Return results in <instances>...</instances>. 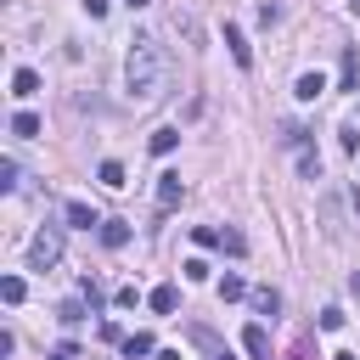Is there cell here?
<instances>
[{
	"label": "cell",
	"mask_w": 360,
	"mask_h": 360,
	"mask_svg": "<svg viewBox=\"0 0 360 360\" xmlns=\"http://www.w3.org/2000/svg\"><path fill=\"white\" fill-rule=\"evenodd\" d=\"M124 79H129V96H135V101H158V96H163V84H169V56H163L158 34H135V39H129Z\"/></svg>",
	"instance_id": "obj_1"
},
{
	"label": "cell",
	"mask_w": 360,
	"mask_h": 360,
	"mask_svg": "<svg viewBox=\"0 0 360 360\" xmlns=\"http://www.w3.org/2000/svg\"><path fill=\"white\" fill-rule=\"evenodd\" d=\"M56 259H62V231H56V225H39L34 242H28V264H34V270H51Z\"/></svg>",
	"instance_id": "obj_2"
},
{
	"label": "cell",
	"mask_w": 360,
	"mask_h": 360,
	"mask_svg": "<svg viewBox=\"0 0 360 360\" xmlns=\"http://www.w3.org/2000/svg\"><path fill=\"white\" fill-rule=\"evenodd\" d=\"M225 45H231V62L236 68H253V45H248V34L236 22H225Z\"/></svg>",
	"instance_id": "obj_3"
},
{
	"label": "cell",
	"mask_w": 360,
	"mask_h": 360,
	"mask_svg": "<svg viewBox=\"0 0 360 360\" xmlns=\"http://www.w3.org/2000/svg\"><path fill=\"white\" fill-rule=\"evenodd\" d=\"M242 349H248L253 360H270V332H264L259 321H248V326H242Z\"/></svg>",
	"instance_id": "obj_4"
},
{
	"label": "cell",
	"mask_w": 360,
	"mask_h": 360,
	"mask_svg": "<svg viewBox=\"0 0 360 360\" xmlns=\"http://www.w3.org/2000/svg\"><path fill=\"white\" fill-rule=\"evenodd\" d=\"M180 197H186V186H180V174H158V208L169 214V208H180Z\"/></svg>",
	"instance_id": "obj_5"
},
{
	"label": "cell",
	"mask_w": 360,
	"mask_h": 360,
	"mask_svg": "<svg viewBox=\"0 0 360 360\" xmlns=\"http://www.w3.org/2000/svg\"><path fill=\"white\" fill-rule=\"evenodd\" d=\"M68 225H73V231H101V214H96L90 202H68Z\"/></svg>",
	"instance_id": "obj_6"
},
{
	"label": "cell",
	"mask_w": 360,
	"mask_h": 360,
	"mask_svg": "<svg viewBox=\"0 0 360 360\" xmlns=\"http://www.w3.org/2000/svg\"><path fill=\"white\" fill-rule=\"evenodd\" d=\"M11 96H17V101L39 96V73H34V68H17V73H11Z\"/></svg>",
	"instance_id": "obj_7"
},
{
	"label": "cell",
	"mask_w": 360,
	"mask_h": 360,
	"mask_svg": "<svg viewBox=\"0 0 360 360\" xmlns=\"http://www.w3.org/2000/svg\"><path fill=\"white\" fill-rule=\"evenodd\" d=\"M321 90H326V73H298V84H292V96H298V101H315Z\"/></svg>",
	"instance_id": "obj_8"
},
{
	"label": "cell",
	"mask_w": 360,
	"mask_h": 360,
	"mask_svg": "<svg viewBox=\"0 0 360 360\" xmlns=\"http://www.w3.org/2000/svg\"><path fill=\"white\" fill-rule=\"evenodd\" d=\"M96 180H101L107 191H124V163H118V158H101V169H96Z\"/></svg>",
	"instance_id": "obj_9"
},
{
	"label": "cell",
	"mask_w": 360,
	"mask_h": 360,
	"mask_svg": "<svg viewBox=\"0 0 360 360\" xmlns=\"http://www.w3.org/2000/svg\"><path fill=\"white\" fill-rule=\"evenodd\" d=\"M146 304H152L158 315H174V304H180V292H174V287L163 281V287H152V292H146Z\"/></svg>",
	"instance_id": "obj_10"
},
{
	"label": "cell",
	"mask_w": 360,
	"mask_h": 360,
	"mask_svg": "<svg viewBox=\"0 0 360 360\" xmlns=\"http://www.w3.org/2000/svg\"><path fill=\"white\" fill-rule=\"evenodd\" d=\"M253 309L276 321V315H281V292H276V287H253Z\"/></svg>",
	"instance_id": "obj_11"
},
{
	"label": "cell",
	"mask_w": 360,
	"mask_h": 360,
	"mask_svg": "<svg viewBox=\"0 0 360 360\" xmlns=\"http://www.w3.org/2000/svg\"><path fill=\"white\" fill-rule=\"evenodd\" d=\"M219 298H225V304H236V298H248V281H242L236 270H225V276H219Z\"/></svg>",
	"instance_id": "obj_12"
},
{
	"label": "cell",
	"mask_w": 360,
	"mask_h": 360,
	"mask_svg": "<svg viewBox=\"0 0 360 360\" xmlns=\"http://www.w3.org/2000/svg\"><path fill=\"white\" fill-rule=\"evenodd\" d=\"M11 135H17V141H34V135H39V118H34V112H11Z\"/></svg>",
	"instance_id": "obj_13"
},
{
	"label": "cell",
	"mask_w": 360,
	"mask_h": 360,
	"mask_svg": "<svg viewBox=\"0 0 360 360\" xmlns=\"http://www.w3.org/2000/svg\"><path fill=\"white\" fill-rule=\"evenodd\" d=\"M101 242H107V248H124V242H129V225H124V219H101Z\"/></svg>",
	"instance_id": "obj_14"
},
{
	"label": "cell",
	"mask_w": 360,
	"mask_h": 360,
	"mask_svg": "<svg viewBox=\"0 0 360 360\" xmlns=\"http://www.w3.org/2000/svg\"><path fill=\"white\" fill-rule=\"evenodd\" d=\"M0 298H6V304H22V298H28V281H22V276H0Z\"/></svg>",
	"instance_id": "obj_15"
},
{
	"label": "cell",
	"mask_w": 360,
	"mask_h": 360,
	"mask_svg": "<svg viewBox=\"0 0 360 360\" xmlns=\"http://www.w3.org/2000/svg\"><path fill=\"white\" fill-rule=\"evenodd\" d=\"M152 349H158L152 332H129V338H124V354H129V360H141V354H152Z\"/></svg>",
	"instance_id": "obj_16"
},
{
	"label": "cell",
	"mask_w": 360,
	"mask_h": 360,
	"mask_svg": "<svg viewBox=\"0 0 360 360\" xmlns=\"http://www.w3.org/2000/svg\"><path fill=\"white\" fill-rule=\"evenodd\" d=\"M191 338H197V343L208 349V360H231V349H219V338H214L208 326H191Z\"/></svg>",
	"instance_id": "obj_17"
},
{
	"label": "cell",
	"mask_w": 360,
	"mask_h": 360,
	"mask_svg": "<svg viewBox=\"0 0 360 360\" xmlns=\"http://www.w3.org/2000/svg\"><path fill=\"white\" fill-rule=\"evenodd\" d=\"M174 146H180V129H158V135H152V152H158V158H169Z\"/></svg>",
	"instance_id": "obj_18"
},
{
	"label": "cell",
	"mask_w": 360,
	"mask_h": 360,
	"mask_svg": "<svg viewBox=\"0 0 360 360\" xmlns=\"http://www.w3.org/2000/svg\"><path fill=\"white\" fill-rule=\"evenodd\" d=\"M219 248H225L231 259H242V253H248V236H242V231H219Z\"/></svg>",
	"instance_id": "obj_19"
},
{
	"label": "cell",
	"mask_w": 360,
	"mask_h": 360,
	"mask_svg": "<svg viewBox=\"0 0 360 360\" xmlns=\"http://www.w3.org/2000/svg\"><path fill=\"white\" fill-rule=\"evenodd\" d=\"M56 321H62V326H79V321H84V304H79V298H68V304L56 309Z\"/></svg>",
	"instance_id": "obj_20"
},
{
	"label": "cell",
	"mask_w": 360,
	"mask_h": 360,
	"mask_svg": "<svg viewBox=\"0 0 360 360\" xmlns=\"http://www.w3.org/2000/svg\"><path fill=\"white\" fill-rule=\"evenodd\" d=\"M0 186L17 191V158H0Z\"/></svg>",
	"instance_id": "obj_21"
},
{
	"label": "cell",
	"mask_w": 360,
	"mask_h": 360,
	"mask_svg": "<svg viewBox=\"0 0 360 360\" xmlns=\"http://www.w3.org/2000/svg\"><path fill=\"white\" fill-rule=\"evenodd\" d=\"M191 242H197V248H219V231H214V225H197Z\"/></svg>",
	"instance_id": "obj_22"
},
{
	"label": "cell",
	"mask_w": 360,
	"mask_h": 360,
	"mask_svg": "<svg viewBox=\"0 0 360 360\" xmlns=\"http://www.w3.org/2000/svg\"><path fill=\"white\" fill-rule=\"evenodd\" d=\"M338 326H343V309L326 304V309H321V332H338Z\"/></svg>",
	"instance_id": "obj_23"
},
{
	"label": "cell",
	"mask_w": 360,
	"mask_h": 360,
	"mask_svg": "<svg viewBox=\"0 0 360 360\" xmlns=\"http://www.w3.org/2000/svg\"><path fill=\"white\" fill-rule=\"evenodd\" d=\"M338 84H343V90H354V51H343V73H338Z\"/></svg>",
	"instance_id": "obj_24"
},
{
	"label": "cell",
	"mask_w": 360,
	"mask_h": 360,
	"mask_svg": "<svg viewBox=\"0 0 360 360\" xmlns=\"http://www.w3.org/2000/svg\"><path fill=\"white\" fill-rule=\"evenodd\" d=\"M186 281H208V259H186Z\"/></svg>",
	"instance_id": "obj_25"
},
{
	"label": "cell",
	"mask_w": 360,
	"mask_h": 360,
	"mask_svg": "<svg viewBox=\"0 0 360 360\" xmlns=\"http://www.w3.org/2000/svg\"><path fill=\"white\" fill-rule=\"evenodd\" d=\"M338 141H343V152H354V146H360V129H354V124H343V129H338Z\"/></svg>",
	"instance_id": "obj_26"
},
{
	"label": "cell",
	"mask_w": 360,
	"mask_h": 360,
	"mask_svg": "<svg viewBox=\"0 0 360 360\" xmlns=\"http://www.w3.org/2000/svg\"><path fill=\"white\" fill-rule=\"evenodd\" d=\"M84 11L90 17H107V0H84Z\"/></svg>",
	"instance_id": "obj_27"
},
{
	"label": "cell",
	"mask_w": 360,
	"mask_h": 360,
	"mask_svg": "<svg viewBox=\"0 0 360 360\" xmlns=\"http://www.w3.org/2000/svg\"><path fill=\"white\" fill-rule=\"evenodd\" d=\"M332 360H360V354H349V349H338V354H332Z\"/></svg>",
	"instance_id": "obj_28"
},
{
	"label": "cell",
	"mask_w": 360,
	"mask_h": 360,
	"mask_svg": "<svg viewBox=\"0 0 360 360\" xmlns=\"http://www.w3.org/2000/svg\"><path fill=\"white\" fill-rule=\"evenodd\" d=\"M124 6H129V11H141V6H146V0H124Z\"/></svg>",
	"instance_id": "obj_29"
},
{
	"label": "cell",
	"mask_w": 360,
	"mask_h": 360,
	"mask_svg": "<svg viewBox=\"0 0 360 360\" xmlns=\"http://www.w3.org/2000/svg\"><path fill=\"white\" fill-rule=\"evenodd\" d=\"M292 360H309V349H292Z\"/></svg>",
	"instance_id": "obj_30"
},
{
	"label": "cell",
	"mask_w": 360,
	"mask_h": 360,
	"mask_svg": "<svg viewBox=\"0 0 360 360\" xmlns=\"http://www.w3.org/2000/svg\"><path fill=\"white\" fill-rule=\"evenodd\" d=\"M349 287H354V292H360V276H349Z\"/></svg>",
	"instance_id": "obj_31"
},
{
	"label": "cell",
	"mask_w": 360,
	"mask_h": 360,
	"mask_svg": "<svg viewBox=\"0 0 360 360\" xmlns=\"http://www.w3.org/2000/svg\"><path fill=\"white\" fill-rule=\"evenodd\" d=\"M349 6H354V11H360V0H349Z\"/></svg>",
	"instance_id": "obj_32"
}]
</instances>
